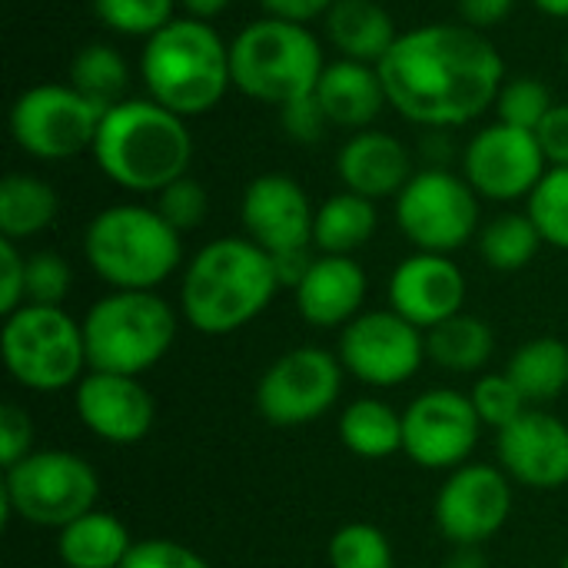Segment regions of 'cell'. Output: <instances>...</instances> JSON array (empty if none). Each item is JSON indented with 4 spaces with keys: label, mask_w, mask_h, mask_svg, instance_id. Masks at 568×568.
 <instances>
[{
    "label": "cell",
    "mask_w": 568,
    "mask_h": 568,
    "mask_svg": "<svg viewBox=\"0 0 568 568\" xmlns=\"http://www.w3.org/2000/svg\"><path fill=\"white\" fill-rule=\"evenodd\" d=\"M389 106L433 130L463 126L496 106L506 63L483 30L426 23L399 33L379 60Z\"/></svg>",
    "instance_id": "6da1fadb"
},
{
    "label": "cell",
    "mask_w": 568,
    "mask_h": 568,
    "mask_svg": "<svg viewBox=\"0 0 568 568\" xmlns=\"http://www.w3.org/2000/svg\"><path fill=\"white\" fill-rule=\"evenodd\" d=\"M280 293L273 256L250 236H220L193 253L180 283V310L203 336H233Z\"/></svg>",
    "instance_id": "7a4b0ae2"
},
{
    "label": "cell",
    "mask_w": 568,
    "mask_h": 568,
    "mask_svg": "<svg viewBox=\"0 0 568 568\" xmlns=\"http://www.w3.org/2000/svg\"><path fill=\"white\" fill-rule=\"evenodd\" d=\"M93 160L106 180L130 193H160L186 176L193 160V136L186 120L156 100H133L110 106L93 140Z\"/></svg>",
    "instance_id": "3957f363"
},
{
    "label": "cell",
    "mask_w": 568,
    "mask_h": 568,
    "mask_svg": "<svg viewBox=\"0 0 568 568\" xmlns=\"http://www.w3.org/2000/svg\"><path fill=\"white\" fill-rule=\"evenodd\" d=\"M140 77L160 106L190 120L210 113L233 87L230 43L213 30V23L196 17H173L156 30L140 53Z\"/></svg>",
    "instance_id": "277c9868"
},
{
    "label": "cell",
    "mask_w": 568,
    "mask_h": 568,
    "mask_svg": "<svg viewBox=\"0 0 568 568\" xmlns=\"http://www.w3.org/2000/svg\"><path fill=\"white\" fill-rule=\"evenodd\" d=\"M87 266L110 290H156L183 263V233L156 206L116 203L100 210L83 233Z\"/></svg>",
    "instance_id": "5b68a950"
},
{
    "label": "cell",
    "mask_w": 568,
    "mask_h": 568,
    "mask_svg": "<svg viewBox=\"0 0 568 568\" xmlns=\"http://www.w3.org/2000/svg\"><path fill=\"white\" fill-rule=\"evenodd\" d=\"M323 70V47L306 23L263 17L246 23L230 43L233 87L256 103L286 106L313 97Z\"/></svg>",
    "instance_id": "8992f818"
},
{
    "label": "cell",
    "mask_w": 568,
    "mask_h": 568,
    "mask_svg": "<svg viewBox=\"0 0 568 568\" xmlns=\"http://www.w3.org/2000/svg\"><path fill=\"white\" fill-rule=\"evenodd\" d=\"M176 339V313L153 290H113L83 316L90 369L143 376Z\"/></svg>",
    "instance_id": "52a82bcc"
},
{
    "label": "cell",
    "mask_w": 568,
    "mask_h": 568,
    "mask_svg": "<svg viewBox=\"0 0 568 568\" xmlns=\"http://www.w3.org/2000/svg\"><path fill=\"white\" fill-rule=\"evenodd\" d=\"M0 349L7 373L30 393L77 389L90 373L83 323L63 306L23 303L17 313L3 316Z\"/></svg>",
    "instance_id": "ba28073f"
},
{
    "label": "cell",
    "mask_w": 568,
    "mask_h": 568,
    "mask_svg": "<svg viewBox=\"0 0 568 568\" xmlns=\"http://www.w3.org/2000/svg\"><path fill=\"white\" fill-rule=\"evenodd\" d=\"M100 476L70 449H33L17 466L3 469L0 503L7 519L17 516L37 529H63L97 509Z\"/></svg>",
    "instance_id": "9c48e42d"
},
{
    "label": "cell",
    "mask_w": 568,
    "mask_h": 568,
    "mask_svg": "<svg viewBox=\"0 0 568 568\" xmlns=\"http://www.w3.org/2000/svg\"><path fill=\"white\" fill-rule=\"evenodd\" d=\"M396 223L419 253L453 256L479 230V193L446 166H426L396 196Z\"/></svg>",
    "instance_id": "30bf717a"
},
{
    "label": "cell",
    "mask_w": 568,
    "mask_h": 568,
    "mask_svg": "<svg viewBox=\"0 0 568 568\" xmlns=\"http://www.w3.org/2000/svg\"><path fill=\"white\" fill-rule=\"evenodd\" d=\"M103 106L70 83H37L10 106V136L33 160H70L93 150Z\"/></svg>",
    "instance_id": "8fae6325"
},
{
    "label": "cell",
    "mask_w": 568,
    "mask_h": 568,
    "mask_svg": "<svg viewBox=\"0 0 568 568\" xmlns=\"http://www.w3.org/2000/svg\"><path fill=\"white\" fill-rule=\"evenodd\" d=\"M343 363L336 353L320 346L286 349L260 376L253 403L270 426H306L323 419L343 393Z\"/></svg>",
    "instance_id": "7c38bea8"
},
{
    "label": "cell",
    "mask_w": 568,
    "mask_h": 568,
    "mask_svg": "<svg viewBox=\"0 0 568 568\" xmlns=\"http://www.w3.org/2000/svg\"><path fill=\"white\" fill-rule=\"evenodd\" d=\"M336 356L353 379L373 389L409 383L429 359L426 333L393 310H369L343 326Z\"/></svg>",
    "instance_id": "4fadbf2b"
},
{
    "label": "cell",
    "mask_w": 568,
    "mask_h": 568,
    "mask_svg": "<svg viewBox=\"0 0 568 568\" xmlns=\"http://www.w3.org/2000/svg\"><path fill=\"white\" fill-rule=\"evenodd\" d=\"M483 419L466 393L426 389L403 409V453L429 473L466 466L479 446Z\"/></svg>",
    "instance_id": "5bb4252c"
},
{
    "label": "cell",
    "mask_w": 568,
    "mask_h": 568,
    "mask_svg": "<svg viewBox=\"0 0 568 568\" xmlns=\"http://www.w3.org/2000/svg\"><path fill=\"white\" fill-rule=\"evenodd\" d=\"M513 516V479L489 463H466L436 496V529L453 546H483Z\"/></svg>",
    "instance_id": "9a60e30c"
},
{
    "label": "cell",
    "mask_w": 568,
    "mask_h": 568,
    "mask_svg": "<svg viewBox=\"0 0 568 568\" xmlns=\"http://www.w3.org/2000/svg\"><path fill=\"white\" fill-rule=\"evenodd\" d=\"M546 163L549 160L532 130H519L499 120L469 140L463 153V176L479 196L513 203L523 196L529 200V193L546 176Z\"/></svg>",
    "instance_id": "2e32d148"
},
{
    "label": "cell",
    "mask_w": 568,
    "mask_h": 568,
    "mask_svg": "<svg viewBox=\"0 0 568 568\" xmlns=\"http://www.w3.org/2000/svg\"><path fill=\"white\" fill-rule=\"evenodd\" d=\"M77 419L110 446H136L156 423V399L140 376L90 369L73 389Z\"/></svg>",
    "instance_id": "e0dca14e"
},
{
    "label": "cell",
    "mask_w": 568,
    "mask_h": 568,
    "mask_svg": "<svg viewBox=\"0 0 568 568\" xmlns=\"http://www.w3.org/2000/svg\"><path fill=\"white\" fill-rule=\"evenodd\" d=\"M240 220L246 236L270 256L313 246L316 210L306 190L286 173L256 176L240 203Z\"/></svg>",
    "instance_id": "ac0fdd59"
},
{
    "label": "cell",
    "mask_w": 568,
    "mask_h": 568,
    "mask_svg": "<svg viewBox=\"0 0 568 568\" xmlns=\"http://www.w3.org/2000/svg\"><path fill=\"white\" fill-rule=\"evenodd\" d=\"M499 469L526 489H562L568 483V423L546 409L523 413L496 433Z\"/></svg>",
    "instance_id": "d6986e66"
},
{
    "label": "cell",
    "mask_w": 568,
    "mask_h": 568,
    "mask_svg": "<svg viewBox=\"0 0 568 568\" xmlns=\"http://www.w3.org/2000/svg\"><path fill=\"white\" fill-rule=\"evenodd\" d=\"M389 310L429 333L433 326L463 313L466 303V276L443 253H413L406 256L386 286Z\"/></svg>",
    "instance_id": "ffe728a7"
},
{
    "label": "cell",
    "mask_w": 568,
    "mask_h": 568,
    "mask_svg": "<svg viewBox=\"0 0 568 568\" xmlns=\"http://www.w3.org/2000/svg\"><path fill=\"white\" fill-rule=\"evenodd\" d=\"M366 270L353 256L316 253L310 273L293 290L300 316L316 329H343L349 326L366 303Z\"/></svg>",
    "instance_id": "44dd1931"
},
{
    "label": "cell",
    "mask_w": 568,
    "mask_h": 568,
    "mask_svg": "<svg viewBox=\"0 0 568 568\" xmlns=\"http://www.w3.org/2000/svg\"><path fill=\"white\" fill-rule=\"evenodd\" d=\"M336 173L349 193L376 203L403 193V186L413 180V156L406 143H399L393 133L359 130L343 143L336 156Z\"/></svg>",
    "instance_id": "7402d4cb"
},
{
    "label": "cell",
    "mask_w": 568,
    "mask_h": 568,
    "mask_svg": "<svg viewBox=\"0 0 568 568\" xmlns=\"http://www.w3.org/2000/svg\"><path fill=\"white\" fill-rule=\"evenodd\" d=\"M316 100L329 120V126L343 130H369L373 120L389 106L379 67L346 60L339 57L336 63H326L320 83H316Z\"/></svg>",
    "instance_id": "603a6c76"
},
{
    "label": "cell",
    "mask_w": 568,
    "mask_h": 568,
    "mask_svg": "<svg viewBox=\"0 0 568 568\" xmlns=\"http://www.w3.org/2000/svg\"><path fill=\"white\" fill-rule=\"evenodd\" d=\"M326 37L346 60L379 67L399 30L379 0H336L326 13Z\"/></svg>",
    "instance_id": "cb8c5ba5"
},
{
    "label": "cell",
    "mask_w": 568,
    "mask_h": 568,
    "mask_svg": "<svg viewBox=\"0 0 568 568\" xmlns=\"http://www.w3.org/2000/svg\"><path fill=\"white\" fill-rule=\"evenodd\" d=\"M133 546L130 529L103 509L73 519L57 536V556L63 568H120Z\"/></svg>",
    "instance_id": "d4e9b609"
},
{
    "label": "cell",
    "mask_w": 568,
    "mask_h": 568,
    "mask_svg": "<svg viewBox=\"0 0 568 568\" xmlns=\"http://www.w3.org/2000/svg\"><path fill=\"white\" fill-rule=\"evenodd\" d=\"M376 203L359 193H336L316 210L313 223V250L329 256H353L376 233Z\"/></svg>",
    "instance_id": "484cf974"
},
{
    "label": "cell",
    "mask_w": 568,
    "mask_h": 568,
    "mask_svg": "<svg viewBox=\"0 0 568 568\" xmlns=\"http://www.w3.org/2000/svg\"><path fill=\"white\" fill-rule=\"evenodd\" d=\"M60 213L57 190L33 173H7L0 183V236L30 240L43 233Z\"/></svg>",
    "instance_id": "4316f807"
},
{
    "label": "cell",
    "mask_w": 568,
    "mask_h": 568,
    "mask_svg": "<svg viewBox=\"0 0 568 568\" xmlns=\"http://www.w3.org/2000/svg\"><path fill=\"white\" fill-rule=\"evenodd\" d=\"M339 443L359 459H389L403 453V413L376 396L353 399L339 413Z\"/></svg>",
    "instance_id": "83f0119b"
},
{
    "label": "cell",
    "mask_w": 568,
    "mask_h": 568,
    "mask_svg": "<svg viewBox=\"0 0 568 568\" xmlns=\"http://www.w3.org/2000/svg\"><path fill=\"white\" fill-rule=\"evenodd\" d=\"M496 353L493 326L479 316L459 313L426 333V356L446 373H479Z\"/></svg>",
    "instance_id": "f1b7e54d"
},
{
    "label": "cell",
    "mask_w": 568,
    "mask_h": 568,
    "mask_svg": "<svg viewBox=\"0 0 568 568\" xmlns=\"http://www.w3.org/2000/svg\"><path fill=\"white\" fill-rule=\"evenodd\" d=\"M506 373L529 399V406L552 403L568 389V346L552 336L529 339L513 353Z\"/></svg>",
    "instance_id": "f546056e"
},
{
    "label": "cell",
    "mask_w": 568,
    "mask_h": 568,
    "mask_svg": "<svg viewBox=\"0 0 568 568\" xmlns=\"http://www.w3.org/2000/svg\"><path fill=\"white\" fill-rule=\"evenodd\" d=\"M70 87H77L87 100L110 110L126 100L130 67L123 53L110 43H87L70 60Z\"/></svg>",
    "instance_id": "4dcf8cb0"
},
{
    "label": "cell",
    "mask_w": 568,
    "mask_h": 568,
    "mask_svg": "<svg viewBox=\"0 0 568 568\" xmlns=\"http://www.w3.org/2000/svg\"><path fill=\"white\" fill-rule=\"evenodd\" d=\"M542 246V233L536 230L529 213H503L479 233L483 260L499 273H516L536 260Z\"/></svg>",
    "instance_id": "1f68e13d"
},
{
    "label": "cell",
    "mask_w": 568,
    "mask_h": 568,
    "mask_svg": "<svg viewBox=\"0 0 568 568\" xmlns=\"http://www.w3.org/2000/svg\"><path fill=\"white\" fill-rule=\"evenodd\" d=\"M329 568H396L393 542L373 523H346L329 539Z\"/></svg>",
    "instance_id": "d6a6232c"
},
{
    "label": "cell",
    "mask_w": 568,
    "mask_h": 568,
    "mask_svg": "<svg viewBox=\"0 0 568 568\" xmlns=\"http://www.w3.org/2000/svg\"><path fill=\"white\" fill-rule=\"evenodd\" d=\"M542 233V243L568 250V166H552L529 193L526 210Z\"/></svg>",
    "instance_id": "836d02e7"
},
{
    "label": "cell",
    "mask_w": 568,
    "mask_h": 568,
    "mask_svg": "<svg viewBox=\"0 0 568 568\" xmlns=\"http://www.w3.org/2000/svg\"><path fill=\"white\" fill-rule=\"evenodd\" d=\"M176 0H93L97 20L123 37H153L173 20Z\"/></svg>",
    "instance_id": "e575fe53"
},
{
    "label": "cell",
    "mask_w": 568,
    "mask_h": 568,
    "mask_svg": "<svg viewBox=\"0 0 568 568\" xmlns=\"http://www.w3.org/2000/svg\"><path fill=\"white\" fill-rule=\"evenodd\" d=\"M552 93L539 77H516L506 80L499 97H496V113L503 123L519 126V130H539V123L549 116L552 110Z\"/></svg>",
    "instance_id": "d590c367"
},
{
    "label": "cell",
    "mask_w": 568,
    "mask_h": 568,
    "mask_svg": "<svg viewBox=\"0 0 568 568\" xmlns=\"http://www.w3.org/2000/svg\"><path fill=\"white\" fill-rule=\"evenodd\" d=\"M483 426H493L496 433L513 426L523 413H529V399L519 393V386L509 379V373H486L476 379L473 393H469Z\"/></svg>",
    "instance_id": "8d00e7d4"
},
{
    "label": "cell",
    "mask_w": 568,
    "mask_h": 568,
    "mask_svg": "<svg viewBox=\"0 0 568 568\" xmlns=\"http://www.w3.org/2000/svg\"><path fill=\"white\" fill-rule=\"evenodd\" d=\"M156 210H160V216H163L176 233H190V230H196V226L206 220V213H210L206 186L186 173V176H180L176 183H170L166 190L156 193Z\"/></svg>",
    "instance_id": "74e56055"
},
{
    "label": "cell",
    "mask_w": 568,
    "mask_h": 568,
    "mask_svg": "<svg viewBox=\"0 0 568 568\" xmlns=\"http://www.w3.org/2000/svg\"><path fill=\"white\" fill-rule=\"evenodd\" d=\"M70 286H73V270L60 253L40 250L27 256V303L60 306L70 296Z\"/></svg>",
    "instance_id": "f35d334b"
},
{
    "label": "cell",
    "mask_w": 568,
    "mask_h": 568,
    "mask_svg": "<svg viewBox=\"0 0 568 568\" xmlns=\"http://www.w3.org/2000/svg\"><path fill=\"white\" fill-rule=\"evenodd\" d=\"M120 568H213L176 539H140Z\"/></svg>",
    "instance_id": "ab89813d"
},
{
    "label": "cell",
    "mask_w": 568,
    "mask_h": 568,
    "mask_svg": "<svg viewBox=\"0 0 568 568\" xmlns=\"http://www.w3.org/2000/svg\"><path fill=\"white\" fill-rule=\"evenodd\" d=\"M30 453H33V419L17 403H3V409H0V466L10 469Z\"/></svg>",
    "instance_id": "60d3db41"
},
{
    "label": "cell",
    "mask_w": 568,
    "mask_h": 568,
    "mask_svg": "<svg viewBox=\"0 0 568 568\" xmlns=\"http://www.w3.org/2000/svg\"><path fill=\"white\" fill-rule=\"evenodd\" d=\"M27 303V256L13 240L0 236V313L10 316Z\"/></svg>",
    "instance_id": "b9f144b4"
},
{
    "label": "cell",
    "mask_w": 568,
    "mask_h": 568,
    "mask_svg": "<svg viewBox=\"0 0 568 568\" xmlns=\"http://www.w3.org/2000/svg\"><path fill=\"white\" fill-rule=\"evenodd\" d=\"M280 123H283L286 136L296 140V143H316V140L326 136V126H329V120H326L316 93L280 106Z\"/></svg>",
    "instance_id": "7bdbcfd3"
},
{
    "label": "cell",
    "mask_w": 568,
    "mask_h": 568,
    "mask_svg": "<svg viewBox=\"0 0 568 568\" xmlns=\"http://www.w3.org/2000/svg\"><path fill=\"white\" fill-rule=\"evenodd\" d=\"M539 146L552 166H568V103H556L536 130Z\"/></svg>",
    "instance_id": "ee69618b"
},
{
    "label": "cell",
    "mask_w": 568,
    "mask_h": 568,
    "mask_svg": "<svg viewBox=\"0 0 568 568\" xmlns=\"http://www.w3.org/2000/svg\"><path fill=\"white\" fill-rule=\"evenodd\" d=\"M516 0H459V17L473 30H493L513 13Z\"/></svg>",
    "instance_id": "f6af8a7d"
},
{
    "label": "cell",
    "mask_w": 568,
    "mask_h": 568,
    "mask_svg": "<svg viewBox=\"0 0 568 568\" xmlns=\"http://www.w3.org/2000/svg\"><path fill=\"white\" fill-rule=\"evenodd\" d=\"M336 0H260V7L266 10V17H276V20H290V23H313L320 17L329 13Z\"/></svg>",
    "instance_id": "bcb514c9"
},
{
    "label": "cell",
    "mask_w": 568,
    "mask_h": 568,
    "mask_svg": "<svg viewBox=\"0 0 568 568\" xmlns=\"http://www.w3.org/2000/svg\"><path fill=\"white\" fill-rule=\"evenodd\" d=\"M316 260V250H290V253H276L273 256V270H276V280H280V290H296L303 283V276L310 273Z\"/></svg>",
    "instance_id": "7dc6e473"
},
{
    "label": "cell",
    "mask_w": 568,
    "mask_h": 568,
    "mask_svg": "<svg viewBox=\"0 0 568 568\" xmlns=\"http://www.w3.org/2000/svg\"><path fill=\"white\" fill-rule=\"evenodd\" d=\"M176 3L186 10V17H196V20H206V23L230 7V0H176Z\"/></svg>",
    "instance_id": "c3c4849f"
},
{
    "label": "cell",
    "mask_w": 568,
    "mask_h": 568,
    "mask_svg": "<svg viewBox=\"0 0 568 568\" xmlns=\"http://www.w3.org/2000/svg\"><path fill=\"white\" fill-rule=\"evenodd\" d=\"M446 568H489V559L479 546H456V552L446 559Z\"/></svg>",
    "instance_id": "681fc988"
},
{
    "label": "cell",
    "mask_w": 568,
    "mask_h": 568,
    "mask_svg": "<svg viewBox=\"0 0 568 568\" xmlns=\"http://www.w3.org/2000/svg\"><path fill=\"white\" fill-rule=\"evenodd\" d=\"M536 7L549 17H568V0H536Z\"/></svg>",
    "instance_id": "f907efd6"
},
{
    "label": "cell",
    "mask_w": 568,
    "mask_h": 568,
    "mask_svg": "<svg viewBox=\"0 0 568 568\" xmlns=\"http://www.w3.org/2000/svg\"><path fill=\"white\" fill-rule=\"evenodd\" d=\"M562 568H568V556H566V562H562Z\"/></svg>",
    "instance_id": "816d5d0a"
}]
</instances>
